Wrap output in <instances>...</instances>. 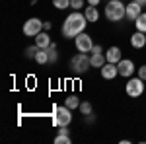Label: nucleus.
I'll return each instance as SVG.
<instances>
[{"instance_id": "nucleus-22", "label": "nucleus", "mask_w": 146, "mask_h": 144, "mask_svg": "<svg viewBox=\"0 0 146 144\" xmlns=\"http://www.w3.org/2000/svg\"><path fill=\"white\" fill-rule=\"evenodd\" d=\"M55 142L56 144H70V142H72V138H70L68 134H56Z\"/></svg>"}, {"instance_id": "nucleus-15", "label": "nucleus", "mask_w": 146, "mask_h": 144, "mask_svg": "<svg viewBox=\"0 0 146 144\" xmlns=\"http://www.w3.org/2000/svg\"><path fill=\"white\" fill-rule=\"evenodd\" d=\"M90 62L94 68H101L105 62H107V58L103 56V53H92L90 55Z\"/></svg>"}, {"instance_id": "nucleus-29", "label": "nucleus", "mask_w": 146, "mask_h": 144, "mask_svg": "<svg viewBox=\"0 0 146 144\" xmlns=\"http://www.w3.org/2000/svg\"><path fill=\"white\" fill-rule=\"evenodd\" d=\"M100 2H101V0H88V4H90V6H98Z\"/></svg>"}, {"instance_id": "nucleus-14", "label": "nucleus", "mask_w": 146, "mask_h": 144, "mask_svg": "<svg viewBox=\"0 0 146 144\" xmlns=\"http://www.w3.org/2000/svg\"><path fill=\"white\" fill-rule=\"evenodd\" d=\"M84 16H86V20L90 23H94V22H98L100 20V12H98V6H86V10H84Z\"/></svg>"}, {"instance_id": "nucleus-26", "label": "nucleus", "mask_w": 146, "mask_h": 144, "mask_svg": "<svg viewBox=\"0 0 146 144\" xmlns=\"http://www.w3.org/2000/svg\"><path fill=\"white\" fill-rule=\"evenodd\" d=\"M68 133H70L68 127H60V129H58V134H68Z\"/></svg>"}, {"instance_id": "nucleus-5", "label": "nucleus", "mask_w": 146, "mask_h": 144, "mask_svg": "<svg viewBox=\"0 0 146 144\" xmlns=\"http://www.w3.org/2000/svg\"><path fill=\"white\" fill-rule=\"evenodd\" d=\"M70 121H72V109H68L66 105L56 107L55 109V125H58V127H68Z\"/></svg>"}, {"instance_id": "nucleus-2", "label": "nucleus", "mask_w": 146, "mask_h": 144, "mask_svg": "<svg viewBox=\"0 0 146 144\" xmlns=\"http://www.w3.org/2000/svg\"><path fill=\"white\" fill-rule=\"evenodd\" d=\"M105 18L109 22H121L123 18H127V4H123L121 0H109L105 4Z\"/></svg>"}, {"instance_id": "nucleus-12", "label": "nucleus", "mask_w": 146, "mask_h": 144, "mask_svg": "<svg viewBox=\"0 0 146 144\" xmlns=\"http://www.w3.org/2000/svg\"><path fill=\"white\" fill-rule=\"evenodd\" d=\"M51 43H53V41H51V35L47 33V31H41V33L35 35V45H37L39 49H47Z\"/></svg>"}, {"instance_id": "nucleus-20", "label": "nucleus", "mask_w": 146, "mask_h": 144, "mask_svg": "<svg viewBox=\"0 0 146 144\" xmlns=\"http://www.w3.org/2000/svg\"><path fill=\"white\" fill-rule=\"evenodd\" d=\"M53 6L56 10H66L70 8V0H53Z\"/></svg>"}, {"instance_id": "nucleus-18", "label": "nucleus", "mask_w": 146, "mask_h": 144, "mask_svg": "<svg viewBox=\"0 0 146 144\" xmlns=\"http://www.w3.org/2000/svg\"><path fill=\"white\" fill-rule=\"evenodd\" d=\"M80 103H82V101L78 100V96H68L66 100H64V105H66L68 109H78Z\"/></svg>"}, {"instance_id": "nucleus-9", "label": "nucleus", "mask_w": 146, "mask_h": 144, "mask_svg": "<svg viewBox=\"0 0 146 144\" xmlns=\"http://www.w3.org/2000/svg\"><path fill=\"white\" fill-rule=\"evenodd\" d=\"M101 76L105 78V80H113V78L119 76V68L115 62H105L103 66H101Z\"/></svg>"}, {"instance_id": "nucleus-17", "label": "nucleus", "mask_w": 146, "mask_h": 144, "mask_svg": "<svg viewBox=\"0 0 146 144\" xmlns=\"http://www.w3.org/2000/svg\"><path fill=\"white\" fill-rule=\"evenodd\" d=\"M35 62H37V64H47V62H49V53H47V49H39V51H37Z\"/></svg>"}, {"instance_id": "nucleus-24", "label": "nucleus", "mask_w": 146, "mask_h": 144, "mask_svg": "<svg viewBox=\"0 0 146 144\" xmlns=\"http://www.w3.org/2000/svg\"><path fill=\"white\" fill-rule=\"evenodd\" d=\"M70 8H72V10H80V8H84V0H70Z\"/></svg>"}, {"instance_id": "nucleus-3", "label": "nucleus", "mask_w": 146, "mask_h": 144, "mask_svg": "<svg viewBox=\"0 0 146 144\" xmlns=\"http://www.w3.org/2000/svg\"><path fill=\"white\" fill-rule=\"evenodd\" d=\"M70 66H72V72H74V74H86V72L90 70V66H92L90 56L86 55V53L74 55L72 60H70Z\"/></svg>"}, {"instance_id": "nucleus-28", "label": "nucleus", "mask_w": 146, "mask_h": 144, "mask_svg": "<svg viewBox=\"0 0 146 144\" xmlns=\"http://www.w3.org/2000/svg\"><path fill=\"white\" fill-rule=\"evenodd\" d=\"M92 53H103V51H101V47H100V45H94V49H92Z\"/></svg>"}, {"instance_id": "nucleus-19", "label": "nucleus", "mask_w": 146, "mask_h": 144, "mask_svg": "<svg viewBox=\"0 0 146 144\" xmlns=\"http://www.w3.org/2000/svg\"><path fill=\"white\" fill-rule=\"evenodd\" d=\"M135 25H136L138 31H144V33H146V12H142V14L135 20Z\"/></svg>"}, {"instance_id": "nucleus-4", "label": "nucleus", "mask_w": 146, "mask_h": 144, "mask_svg": "<svg viewBox=\"0 0 146 144\" xmlns=\"http://www.w3.org/2000/svg\"><path fill=\"white\" fill-rule=\"evenodd\" d=\"M125 90H127V94L131 96V98H140L142 96V92H144V80L142 78H131L129 82H127V86H125Z\"/></svg>"}, {"instance_id": "nucleus-7", "label": "nucleus", "mask_w": 146, "mask_h": 144, "mask_svg": "<svg viewBox=\"0 0 146 144\" xmlns=\"http://www.w3.org/2000/svg\"><path fill=\"white\" fill-rule=\"evenodd\" d=\"M41 29H43V22L39 18H29L23 23V35L27 37H35L37 33H41Z\"/></svg>"}, {"instance_id": "nucleus-23", "label": "nucleus", "mask_w": 146, "mask_h": 144, "mask_svg": "<svg viewBox=\"0 0 146 144\" xmlns=\"http://www.w3.org/2000/svg\"><path fill=\"white\" fill-rule=\"evenodd\" d=\"M37 51H39V47H37V45H31V47L25 49V56H27V58H35Z\"/></svg>"}, {"instance_id": "nucleus-27", "label": "nucleus", "mask_w": 146, "mask_h": 144, "mask_svg": "<svg viewBox=\"0 0 146 144\" xmlns=\"http://www.w3.org/2000/svg\"><path fill=\"white\" fill-rule=\"evenodd\" d=\"M51 27H53V25H51V22H43V29H45V31H49Z\"/></svg>"}, {"instance_id": "nucleus-25", "label": "nucleus", "mask_w": 146, "mask_h": 144, "mask_svg": "<svg viewBox=\"0 0 146 144\" xmlns=\"http://www.w3.org/2000/svg\"><path fill=\"white\" fill-rule=\"evenodd\" d=\"M136 72H138V78H142V80L146 82V64H142V66L138 68Z\"/></svg>"}, {"instance_id": "nucleus-10", "label": "nucleus", "mask_w": 146, "mask_h": 144, "mask_svg": "<svg viewBox=\"0 0 146 144\" xmlns=\"http://www.w3.org/2000/svg\"><path fill=\"white\" fill-rule=\"evenodd\" d=\"M140 14H142V6H140L138 2H135V0H133L131 4H127V18H129L131 22H135Z\"/></svg>"}, {"instance_id": "nucleus-16", "label": "nucleus", "mask_w": 146, "mask_h": 144, "mask_svg": "<svg viewBox=\"0 0 146 144\" xmlns=\"http://www.w3.org/2000/svg\"><path fill=\"white\" fill-rule=\"evenodd\" d=\"M47 53H49V62L55 64L56 60H58V49H56V45L51 43L49 47H47Z\"/></svg>"}, {"instance_id": "nucleus-1", "label": "nucleus", "mask_w": 146, "mask_h": 144, "mask_svg": "<svg viewBox=\"0 0 146 144\" xmlns=\"http://www.w3.org/2000/svg\"><path fill=\"white\" fill-rule=\"evenodd\" d=\"M88 25V20L84 14H80L78 10H74L72 14H68L64 23H62V37L64 39H74L76 35H80Z\"/></svg>"}, {"instance_id": "nucleus-30", "label": "nucleus", "mask_w": 146, "mask_h": 144, "mask_svg": "<svg viewBox=\"0 0 146 144\" xmlns=\"http://www.w3.org/2000/svg\"><path fill=\"white\" fill-rule=\"evenodd\" d=\"M135 2H138L140 6H146V0H135Z\"/></svg>"}, {"instance_id": "nucleus-11", "label": "nucleus", "mask_w": 146, "mask_h": 144, "mask_svg": "<svg viewBox=\"0 0 146 144\" xmlns=\"http://www.w3.org/2000/svg\"><path fill=\"white\" fill-rule=\"evenodd\" d=\"M131 45H133L135 49H142V47L146 45V33H144V31H138V29H136L135 33L131 35Z\"/></svg>"}, {"instance_id": "nucleus-6", "label": "nucleus", "mask_w": 146, "mask_h": 144, "mask_svg": "<svg viewBox=\"0 0 146 144\" xmlns=\"http://www.w3.org/2000/svg\"><path fill=\"white\" fill-rule=\"evenodd\" d=\"M74 45H76L78 53H92V49H94V41H92V37L88 33H84V31L74 37Z\"/></svg>"}, {"instance_id": "nucleus-13", "label": "nucleus", "mask_w": 146, "mask_h": 144, "mask_svg": "<svg viewBox=\"0 0 146 144\" xmlns=\"http://www.w3.org/2000/svg\"><path fill=\"white\" fill-rule=\"evenodd\" d=\"M105 58H107V62H119L121 60V49L119 47H109L107 51H105Z\"/></svg>"}, {"instance_id": "nucleus-8", "label": "nucleus", "mask_w": 146, "mask_h": 144, "mask_svg": "<svg viewBox=\"0 0 146 144\" xmlns=\"http://www.w3.org/2000/svg\"><path fill=\"white\" fill-rule=\"evenodd\" d=\"M117 68H119V74L123 78H131L135 74V62L131 60V58H121L119 62H117Z\"/></svg>"}, {"instance_id": "nucleus-21", "label": "nucleus", "mask_w": 146, "mask_h": 144, "mask_svg": "<svg viewBox=\"0 0 146 144\" xmlns=\"http://www.w3.org/2000/svg\"><path fill=\"white\" fill-rule=\"evenodd\" d=\"M78 109H80L82 115H90V113H92V103H90V101H82Z\"/></svg>"}]
</instances>
